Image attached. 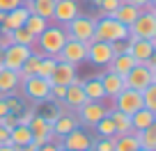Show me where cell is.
I'll return each mask as SVG.
<instances>
[{
	"label": "cell",
	"mask_w": 156,
	"mask_h": 151,
	"mask_svg": "<svg viewBox=\"0 0 156 151\" xmlns=\"http://www.w3.org/2000/svg\"><path fill=\"white\" fill-rule=\"evenodd\" d=\"M64 41H67V32H64L62 25H46V30L34 39L37 46V53L48 55V57H58V53L62 50Z\"/></svg>",
	"instance_id": "obj_1"
},
{
	"label": "cell",
	"mask_w": 156,
	"mask_h": 151,
	"mask_svg": "<svg viewBox=\"0 0 156 151\" xmlns=\"http://www.w3.org/2000/svg\"><path fill=\"white\" fill-rule=\"evenodd\" d=\"M129 39V28L124 23H119L112 16H106L97 21L94 25V39L92 41H106V44H112V41H126Z\"/></svg>",
	"instance_id": "obj_2"
},
{
	"label": "cell",
	"mask_w": 156,
	"mask_h": 151,
	"mask_svg": "<svg viewBox=\"0 0 156 151\" xmlns=\"http://www.w3.org/2000/svg\"><path fill=\"white\" fill-rule=\"evenodd\" d=\"M94 25H97V19L85 16V14H78L76 19H71L67 25H64V32H67L69 39L90 44V41L94 39Z\"/></svg>",
	"instance_id": "obj_3"
},
{
	"label": "cell",
	"mask_w": 156,
	"mask_h": 151,
	"mask_svg": "<svg viewBox=\"0 0 156 151\" xmlns=\"http://www.w3.org/2000/svg\"><path fill=\"white\" fill-rule=\"evenodd\" d=\"M129 39H156V14L154 12H140L136 21L129 25Z\"/></svg>",
	"instance_id": "obj_4"
},
{
	"label": "cell",
	"mask_w": 156,
	"mask_h": 151,
	"mask_svg": "<svg viewBox=\"0 0 156 151\" xmlns=\"http://www.w3.org/2000/svg\"><path fill=\"white\" fill-rule=\"evenodd\" d=\"M21 92H23L25 98L30 101H51V80L48 78H39V76H32V78L21 80Z\"/></svg>",
	"instance_id": "obj_5"
},
{
	"label": "cell",
	"mask_w": 156,
	"mask_h": 151,
	"mask_svg": "<svg viewBox=\"0 0 156 151\" xmlns=\"http://www.w3.org/2000/svg\"><path fill=\"white\" fill-rule=\"evenodd\" d=\"M108 115V108L103 101H87L85 105H80L76 110V119H78V126H85V128H94L99 119H103Z\"/></svg>",
	"instance_id": "obj_6"
},
{
	"label": "cell",
	"mask_w": 156,
	"mask_h": 151,
	"mask_svg": "<svg viewBox=\"0 0 156 151\" xmlns=\"http://www.w3.org/2000/svg\"><path fill=\"white\" fill-rule=\"evenodd\" d=\"M55 60H60V62H69V64H83V62H87V44H83V41H76V39H69L67 37V41H64V46H62V50L58 53V57Z\"/></svg>",
	"instance_id": "obj_7"
},
{
	"label": "cell",
	"mask_w": 156,
	"mask_h": 151,
	"mask_svg": "<svg viewBox=\"0 0 156 151\" xmlns=\"http://www.w3.org/2000/svg\"><path fill=\"white\" fill-rule=\"evenodd\" d=\"M151 83H156V71H149V69H147L145 64H140V62L124 76V85H126L129 89H138V92H142V89H145L147 85H151Z\"/></svg>",
	"instance_id": "obj_8"
},
{
	"label": "cell",
	"mask_w": 156,
	"mask_h": 151,
	"mask_svg": "<svg viewBox=\"0 0 156 151\" xmlns=\"http://www.w3.org/2000/svg\"><path fill=\"white\" fill-rule=\"evenodd\" d=\"M112 108H117V110H122V112H126V115H133V112H138V110L142 108V94L138 92V89L124 87L122 92H119L115 98H112Z\"/></svg>",
	"instance_id": "obj_9"
},
{
	"label": "cell",
	"mask_w": 156,
	"mask_h": 151,
	"mask_svg": "<svg viewBox=\"0 0 156 151\" xmlns=\"http://www.w3.org/2000/svg\"><path fill=\"white\" fill-rule=\"evenodd\" d=\"M32 50H34L32 46H21V44H12V46H7V48H2V64H5V69L19 71L21 64L30 57Z\"/></svg>",
	"instance_id": "obj_10"
},
{
	"label": "cell",
	"mask_w": 156,
	"mask_h": 151,
	"mask_svg": "<svg viewBox=\"0 0 156 151\" xmlns=\"http://www.w3.org/2000/svg\"><path fill=\"white\" fill-rule=\"evenodd\" d=\"M28 128H30V133H32V142L37 146H41V144L53 140V124H51L44 115H39V112H34V117H32V122L28 124Z\"/></svg>",
	"instance_id": "obj_11"
},
{
	"label": "cell",
	"mask_w": 156,
	"mask_h": 151,
	"mask_svg": "<svg viewBox=\"0 0 156 151\" xmlns=\"http://www.w3.org/2000/svg\"><path fill=\"white\" fill-rule=\"evenodd\" d=\"M60 140H62V146L69 151H92V144H94L92 135L87 131H83L80 126H76L71 133H67Z\"/></svg>",
	"instance_id": "obj_12"
},
{
	"label": "cell",
	"mask_w": 156,
	"mask_h": 151,
	"mask_svg": "<svg viewBox=\"0 0 156 151\" xmlns=\"http://www.w3.org/2000/svg\"><path fill=\"white\" fill-rule=\"evenodd\" d=\"M126 53L131 55L136 62H147L154 57V48H156V39H126Z\"/></svg>",
	"instance_id": "obj_13"
},
{
	"label": "cell",
	"mask_w": 156,
	"mask_h": 151,
	"mask_svg": "<svg viewBox=\"0 0 156 151\" xmlns=\"http://www.w3.org/2000/svg\"><path fill=\"white\" fill-rule=\"evenodd\" d=\"M112 57L115 55H112L110 44H106V41H90L87 44V62L90 64H94V67H108Z\"/></svg>",
	"instance_id": "obj_14"
},
{
	"label": "cell",
	"mask_w": 156,
	"mask_h": 151,
	"mask_svg": "<svg viewBox=\"0 0 156 151\" xmlns=\"http://www.w3.org/2000/svg\"><path fill=\"white\" fill-rule=\"evenodd\" d=\"M80 14V7H78L76 0H55V9H53V19L58 25H67L71 19H76V16Z\"/></svg>",
	"instance_id": "obj_15"
},
{
	"label": "cell",
	"mask_w": 156,
	"mask_h": 151,
	"mask_svg": "<svg viewBox=\"0 0 156 151\" xmlns=\"http://www.w3.org/2000/svg\"><path fill=\"white\" fill-rule=\"evenodd\" d=\"M51 85H71L73 80H78V71H76V64H69V62H55V69L51 73Z\"/></svg>",
	"instance_id": "obj_16"
},
{
	"label": "cell",
	"mask_w": 156,
	"mask_h": 151,
	"mask_svg": "<svg viewBox=\"0 0 156 151\" xmlns=\"http://www.w3.org/2000/svg\"><path fill=\"white\" fill-rule=\"evenodd\" d=\"M99 80H101V85H103V94H106V98H115L117 94L126 87V85H124V76L112 73V71H108V69L103 73H99Z\"/></svg>",
	"instance_id": "obj_17"
},
{
	"label": "cell",
	"mask_w": 156,
	"mask_h": 151,
	"mask_svg": "<svg viewBox=\"0 0 156 151\" xmlns=\"http://www.w3.org/2000/svg\"><path fill=\"white\" fill-rule=\"evenodd\" d=\"M87 103V96H85L83 92V85H80V80H73L71 85H67V92H64V98H62V105H67L69 110L76 112L80 105H85Z\"/></svg>",
	"instance_id": "obj_18"
},
{
	"label": "cell",
	"mask_w": 156,
	"mask_h": 151,
	"mask_svg": "<svg viewBox=\"0 0 156 151\" xmlns=\"http://www.w3.org/2000/svg\"><path fill=\"white\" fill-rule=\"evenodd\" d=\"M21 87V78L19 71H12V69H0V96H7V94H16Z\"/></svg>",
	"instance_id": "obj_19"
},
{
	"label": "cell",
	"mask_w": 156,
	"mask_h": 151,
	"mask_svg": "<svg viewBox=\"0 0 156 151\" xmlns=\"http://www.w3.org/2000/svg\"><path fill=\"white\" fill-rule=\"evenodd\" d=\"M28 14H30V12L25 9L23 5L16 7V9H9V12L5 14V21L0 23V32H9V30L21 28V25L25 23V19H28Z\"/></svg>",
	"instance_id": "obj_20"
},
{
	"label": "cell",
	"mask_w": 156,
	"mask_h": 151,
	"mask_svg": "<svg viewBox=\"0 0 156 151\" xmlns=\"http://www.w3.org/2000/svg\"><path fill=\"white\" fill-rule=\"evenodd\" d=\"M76 126H78L76 115H71V112H64V110H62L58 117H55V122H53V135H55V137H64L67 133H71Z\"/></svg>",
	"instance_id": "obj_21"
},
{
	"label": "cell",
	"mask_w": 156,
	"mask_h": 151,
	"mask_svg": "<svg viewBox=\"0 0 156 151\" xmlns=\"http://www.w3.org/2000/svg\"><path fill=\"white\" fill-rule=\"evenodd\" d=\"M140 7H136V5H131V2H122V5H119V7H117V9L115 12H112V19H117V21H119V23H124V25H126V28H129V25H131L133 23V21H136L138 19V16H140Z\"/></svg>",
	"instance_id": "obj_22"
},
{
	"label": "cell",
	"mask_w": 156,
	"mask_h": 151,
	"mask_svg": "<svg viewBox=\"0 0 156 151\" xmlns=\"http://www.w3.org/2000/svg\"><path fill=\"white\" fill-rule=\"evenodd\" d=\"M156 124V112L147 110V108H140L138 112L131 115V126H133V133L138 131H145L147 126H154Z\"/></svg>",
	"instance_id": "obj_23"
},
{
	"label": "cell",
	"mask_w": 156,
	"mask_h": 151,
	"mask_svg": "<svg viewBox=\"0 0 156 151\" xmlns=\"http://www.w3.org/2000/svg\"><path fill=\"white\" fill-rule=\"evenodd\" d=\"M136 64H138V62H136L129 53H122V55H115L106 69H108V71H112V73H119V76H126V73L131 71Z\"/></svg>",
	"instance_id": "obj_24"
},
{
	"label": "cell",
	"mask_w": 156,
	"mask_h": 151,
	"mask_svg": "<svg viewBox=\"0 0 156 151\" xmlns=\"http://www.w3.org/2000/svg\"><path fill=\"white\" fill-rule=\"evenodd\" d=\"M108 117H110V119H112V124H115L117 135H124V133H133V126H131V115H126V112L117 110V108H112V110H108Z\"/></svg>",
	"instance_id": "obj_25"
},
{
	"label": "cell",
	"mask_w": 156,
	"mask_h": 151,
	"mask_svg": "<svg viewBox=\"0 0 156 151\" xmlns=\"http://www.w3.org/2000/svg\"><path fill=\"white\" fill-rule=\"evenodd\" d=\"M80 85H83V92H85V96H87V101H106L103 85H101V80H99V76L80 80Z\"/></svg>",
	"instance_id": "obj_26"
},
{
	"label": "cell",
	"mask_w": 156,
	"mask_h": 151,
	"mask_svg": "<svg viewBox=\"0 0 156 151\" xmlns=\"http://www.w3.org/2000/svg\"><path fill=\"white\" fill-rule=\"evenodd\" d=\"M112 151H138L140 142H138V133H124V135H115L112 137Z\"/></svg>",
	"instance_id": "obj_27"
},
{
	"label": "cell",
	"mask_w": 156,
	"mask_h": 151,
	"mask_svg": "<svg viewBox=\"0 0 156 151\" xmlns=\"http://www.w3.org/2000/svg\"><path fill=\"white\" fill-rule=\"evenodd\" d=\"M39 62H41V53L32 50V53H30V57L25 60L23 64H21V69H19V78H21V80H25V78H32V76H37V67H39Z\"/></svg>",
	"instance_id": "obj_28"
},
{
	"label": "cell",
	"mask_w": 156,
	"mask_h": 151,
	"mask_svg": "<svg viewBox=\"0 0 156 151\" xmlns=\"http://www.w3.org/2000/svg\"><path fill=\"white\" fill-rule=\"evenodd\" d=\"M9 142H12L14 146H25L28 142H32V133H30L28 126H21V124H16V126L9 131Z\"/></svg>",
	"instance_id": "obj_29"
},
{
	"label": "cell",
	"mask_w": 156,
	"mask_h": 151,
	"mask_svg": "<svg viewBox=\"0 0 156 151\" xmlns=\"http://www.w3.org/2000/svg\"><path fill=\"white\" fill-rule=\"evenodd\" d=\"M138 142H140V149L156 151V124L147 126L145 131H138Z\"/></svg>",
	"instance_id": "obj_30"
},
{
	"label": "cell",
	"mask_w": 156,
	"mask_h": 151,
	"mask_svg": "<svg viewBox=\"0 0 156 151\" xmlns=\"http://www.w3.org/2000/svg\"><path fill=\"white\" fill-rule=\"evenodd\" d=\"M55 9V0H32V14L41 16V19L51 21Z\"/></svg>",
	"instance_id": "obj_31"
},
{
	"label": "cell",
	"mask_w": 156,
	"mask_h": 151,
	"mask_svg": "<svg viewBox=\"0 0 156 151\" xmlns=\"http://www.w3.org/2000/svg\"><path fill=\"white\" fill-rule=\"evenodd\" d=\"M48 23H51V21L41 19V16H37V14H28V19H25V23H23V25L34 34V37H39V34L46 30V25H48Z\"/></svg>",
	"instance_id": "obj_32"
},
{
	"label": "cell",
	"mask_w": 156,
	"mask_h": 151,
	"mask_svg": "<svg viewBox=\"0 0 156 151\" xmlns=\"http://www.w3.org/2000/svg\"><path fill=\"white\" fill-rule=\"evenodd\" d=\"M12 37H14V44H21V46H32L34 48V37L32 32H30L25 25H21V28H16V30H12Z\"/></svg>",
	"instance_id": "obj_33"
},
{
	"label": "cell",
	"mask_w": 156,
	"mask_h": 151,
	"mask_svg": "<svg viewBox=\"0 0 156 151\" xmlns=\"http://www.w3.org/2000/svg\"><path fill=\"white\" fill-rule=\"evenodd\" d=\"M94 131H97V135H99V137H115V135H117L115 124H112V119L108 117V115H106L103 119H99V122H97Z\"/></svg>",
	"instance_id": "obj_34"
},
{
	"label": "cell",
	"mask_w": 156,
	"mask_h": 151,
	"mask_svg": "<svg viewBox=\"0 0 156 151\" xmlns=\"http://www.w3.org/2000/svg\"><path fill=\"white\" fill-rule=\"evenodd\" d=\"M142 108H147V110L156 112V83L147 85L145 89H142Z\"/></svg>",
	"instance_id": "obj_35"
},
{
	"label": "cell",
	"mask_w": 156,
	"mask_h": 151,
	"mask_svg": "<svg viewBox=\"0 0 156 151\" xmlns=\"http://www.w3.org/2000/svg\"><path fill=\"white\" fill-rule=\"evenodd\" d=\"M55 62H58L55 57L41 55V62H39V67H37V76L39 78H51V73H53V69H55Z\"/></svg>",
	"instance_id": "obj_36"
},
{
	"label": "cell",
	"mask_w": 156,
	"mask_h": 151,
	"mask_svg": "<svg viewBox=\"0 0 156 151\" xmlns=\"http://www.w3.org/2000/svg\"><path fill=\"white\" fill-rule=\"evenodd\" d=\"M2 98H5V103H7V110H9V112L19 115V112L23 110V103H21V98L16 96V94H7V96H2Z\"/></svg>",
	"instance_id": "obj_37"
},
{
	"label": "cell",
	"mask_w": 156,
	"mask_h": 151,
	"mask_svg": "<svg viewBox=\"0 0 156 151\" xmlns=\"http://www.w3.org/2000/svg\"><path fill=\"white\" fill-rule=\"evenodd\" d=\"M119 5H122V0H101V5H99V9H101V12H103L106 16H110V14H112V12H115V9H117Z\"/></svg>",
	"instance_id": "obj_38"
},
{
	"label": "cell",
	"mask_w": 156,
	"mask_h": 151,
	"mask_svg": "<svg viewBox=\"0 0 156 151\" xmlns=\"http://www.w3.org/2000/svg\"><path fill=\"white\" fill-rule=\"evenodd\" d=\"M115 144H112V137H101L99 142L92 144V151H112Z\"/></svg>",
	"instance_id": "obj_39"
},
{
	"label": "cell",
	"mask_w": 156,
	"mask_h": 151,
	"mask_svg": "<svg viewBox=\"0 0 156 151\" xmlns=\"http://www.w3.org/2000/svg\"><path fill=\"white\" fill-rule=\"evenodd\" d=\"M16 124H19V119H16V115H14V112H7V115H2V117H0V126H2V128H7V131H12V128H14Z\"/></svg>",
	"instance_id": "obj_40"
},
{
	"label": "cell",
	"mask_w": 156,
	"mask_h": 151,
	"mask_svg": "<svg viewBox=\"0 0 156 151\" xmlns=\"http://www.w3.org/2000/svg\"><path fill=\"white\" fill-rule=\"evenodd\" d=\"M67 87L64 85H51V101H62Z\"/></svg>",
	"instance_id": "obj_41"
},
{
	"label": "cell",
	"mask_w": 156,
	"mask_h": 151,
	"mask_svg": "<svg viewBox=\"0 0 156 151\" xmlns=\"http://www.w3.org/2000/svg\"><path fill=\"white\" fill-rule=\"evenodd\" d=\"M32 117H34V110H32V108H30V110H21L19 115H16V119H19L21 126H28V124L32 122Z\"/></svg>",
	"instance_id": "obj_42"
},
{
	"label": "cell",
	"mask_w": 156,
	"mask_h": 151,
	"mask_svg": "<svg viewBox=\"0 0 156 151\" xmlns=\"http://www.w3.org/2000/svg\"><path fill=\"white\" fill-rule=\"evenodd\" d=\"M23 5V0H0V12H9Z\"/></svg>",
	"instance_id": "obj_43"
},
{
	"label": "cell",
	"mask_w": 156,
	"mask_h": 151,
	"mask_svg": "<svg viewBox=\"0 0 156 151\" xmlns=\"http://www.w3.org/2000/svg\"><path fill=\"white\" fill-rule=\"evenodd\" d=\"M14 44V37H12V30L9 32H0V48H7V46Z\"/></svg>",
	"instance_id": "obj_44"
},
{
	"label": "cell",
	"mask_w": 156,
	"mask_h": 151,
	"mask_svg": "<svg viewBox=\"0 0 156 151\" xmlns=\"http://www.w3.org/2000/svg\"><path fill=\"white\" fill-rule=\"evenodd\" d=\"M126 41H112L110 44V48H112V55H122V53H126Z\"/></svg>",
	"instance_id": "obj_45"
},
{
	"label": "cell",
	"mask_w": 156,
	"mask_h": 151,
	"mask_svg": "<svg viewBox=\"0 0 156 151\" xmlns=\"http://www.w3.org/2000/svg\"><path fill=\"white\" fill-rule=\"evenodd\" d=\"M58 149H60V144H55V140H51V142H46V144L37 146V151H58Z\"/></svg>",
	"instance_id": "obj_46"
},
{
	"label": "cell",
	"mask_w": 156,
	"mask_h": 151,
	"mask_svg": "<svg viewBox=\"0 0 156 151\" xmlns=\"http://www.w3.org/2000/svg\"><path fill=\"white\" fill-rule=\"evenodd\" d=\"M0 144H12L9 142V131L0 126Z\"/></svg>",
	"instance_id": "obj_47"
},
{
	"label": "cell",
	"mask_w": 156,
	"mask_h": 151,
	"mask_svg": "<svg viewBox=\"0 0 156 151\" xmlns=\"http://www.w3.org/2000/svg\"><path fill=\"white\" fill-rule=\"evenodd\" d=\"M126 2H131V5H136V7H140V9H145V7L151 5L154 0H126Z\"/></svg>",
	"instance_id": "obj_48"
},
{
	"label": "cell",
	"mask_w": 156,
	"mask_h": 151,
	"mask_svg": "<svg viewBox=\"0 0 156 151\" xmlns=\"http://www.w3.org/2000/svg\"><path fill=\"white\" fill-rule=\"evenodd\" d=\"M0 151H16L14 144H0Z\"/></svg>",
	"instance_id": "obj_49"
},
{
	"label": "cell",
	"mask_w": 156,
	"mask_h": 151,
	"mask_svg": "<svg viewBox=\"0 0 156 151\" xmlns=\"http://www.w3.org/2000/svg\"><path fill=\"white\" fill-rule=\"evenodd\" d=\"M90 2H92L94 7H99V5H101V0H90Z\"/></svg>",
	"instance_id": "obj_50"
},
{
	"label": "cell",
	"mask_w": 156,
	"mask_h": 151,
	"mask_svg": "<svg viewBox=\"0 0 156 151\" xmlns=\"http://www.w3.org/2000/svg\"><path fill=\"white\" fill-rule=\"evenodd\" d=\"M5 14H7V12H0V23H2V21H5Z\"/></svg>",
	"instance_id": "obj_51"
},
{
	"label": "cell",
	"mask_w": 156,
	"mask_h": 151,
	"mask_svg": "<svg viewBox=\"0 0 156 151\" xmlns=\"http://www.w3.org/2000/svg\"><path fill=\"white\" fill-rule=\"evenodd\" d=\"M58 151H69V149H64V146H62V144H60V149H58Z\"/></svg>",
	"instance_id": "obj_52"
},
{
	"label": "cell",
	"mask_w": 156,
	"mask_h": 151,
	"mask_svg": "<svg viewBox=\"0 0 156 151\" xmlns=\"http://www.w3.org/2000/svg\"><path fill=\"white\" fill-rule=\"evenodd\" d=\"M0 62H2V48H0Z\"/></svg>",
	"instance_id": "obj_53"
},
{
	"label": "cell",
	"mask_w": 156,
	"mask_h": 151,
	"mask_svg": "<svg viewBox=\"0 0 156 151\" xmlns=\"http://www.w3.org/2000/svg\"><path fill=\"white\" fill-rule=\"evenodd\" d=\"M138 151H147V149H138Z\"/></svg>",
	"instance_id": "obj_54"
},
{
	"label": "cell",
	"mask_w": 156,
	"mask_h": 151,
	"mask_svg": "<svg viewBox=\"0 0 156 151\" xmlns=\"http://www.w3.org/2000/svg\"><path fill=\"white\" fill-rule=\"evenodd\" d=\"M122 2H126V0H122Z\"/></svg>",
	"instance_id": "obj_55"
}]
</instances>
